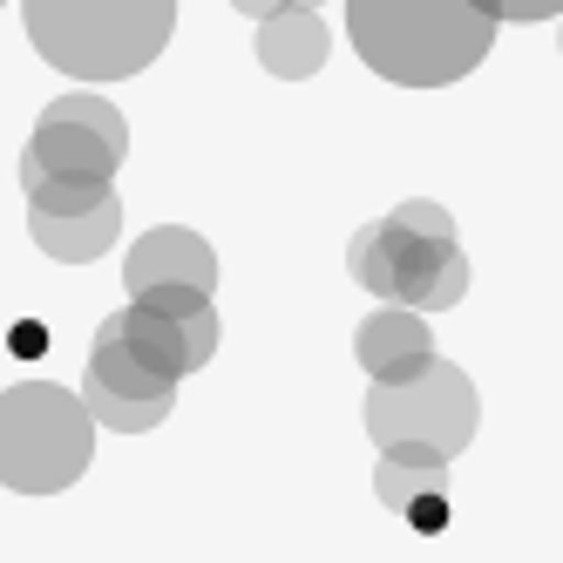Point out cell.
I'll use <instances>...</instances> for the list:
<instances>
[{"mask_svg": "<svg viewBox=\"0 0 563 563\" xmlns=\"http://www.w3.org/2000/svg\"><path fill=\"white\" fill-rule=\"evenodd\" d=\"M346 34L394 89H449L496 48V21L468 0H346Z\"/></svg>", "mask_w": 563, "mask_h": 563, "instance_id": "cell-1", "label": "cell"}, {"mask_svg": "<svg viewBox=\"0 0 563 563\" xmlns=\"http://www.w3.org/2000/svg\"><path fill=\"white\" fill-rule=\"evenodd\" d=\"M27 42L68 82H130L177 34V0H21Z\"/></svg>", "mask_w": 563, "mask_h": 563, "instance_id": "cell-2", "label": "cell"}, {"mask_svg": "<svg viewBox=\"0 0 563 563\" xmlns=\"http://www.w3.org/2000/svg\"><path fill=\"white\" fill-rule=\"evenodd\" d=\"M346 265L374 299L408 306L421 319L462 306V292H468V258L455 245V218L441 205H428V197H408V205H394L387 218L360 224Z\"/></svg>", "mask_w": 563, "mask_h": 563, "instance_id": "cell-3", "label": "cell"}, {"mask_svg": "<svg viewBox=\"0 0 563 563\" xmlns=\"http://www.w3.org/2000/svg\"><path fill=\"white\" fill-rule=\"evenodd\" d=\"M96 455V421L82 394L62 380H21L0 394V489L14 496H55L75 489Z\"/></svg>", "mask_w": 563, "mask_h": 563, "instance_id": "cell-4", "label": "cell"}, {"mask_svg": "<svg viewBox=\"0 0 563 563\" xmlns=\"http://www.w3.org/2000/svg\"><path fill=\"white\" fill-rule=\"evenodd\" d=\"M130 156V123L123 109L102 102L96 89H68L34 115V136L21 150V190L48 184H115Z\"/></svg>", "mask_w": 563, "mask_h": 563, "instance_id": "cell-5", "label": "cell"}, {"mask_svg": "<svg viewBox=\"0 0 563 563\" xmlns=\"http://www.w3.org/2000/svg\"><path fill=\"white\" fill-rule=\"evenodd\" d=\"M482 421V394L455 360H434V367L408 387H367V434L374 449H428L441 462H455Z\"/></svg>", "mask_w": 563, "mask_h": 563, "instance_id": "cell-6", "label": "cell"}, {"mask_svg": "<svg viewBox=\"0 0 563 563\" xmlns=\"http://www.w3.org/2000/svg\"><path fill=\"white\" fill-rule=\"evenodd\" d=\"M96 333L115 340L143 374L170 380V387H177L184 374H197V367H211V360H218V340H224L218 306L190 312V319H170V312H156V306H143V299H130L123 312H109Z\"/></svg>", "mask_w": 563, "mask_h": 563, "instance_id": "cell-7", "label": "cell"}, {"mask_svg": "<svg viewBox=\"0 0 563 563\" xmlns=\"http://www.w3.org/2000/svg\"><path fill=\"white\" fill-rule=\"evenodd\" d=\"M123 286H130V299H150V292H205L211 299L218 292V252L190 224H156L123 252Z\"/></svg>", "mask_w": 563, "mask_h": 563, "instance_id": "cell-8", "label": "cell"}, {"mask_svg": "<svg viewBox=\"0 0 563 563\" xmlns=\"http://www.w3.org/2000/svg\"><path fill=\"white\" fill-rule=\"evenodd\" d=\"M353 360L367 367V387H408L434 367V333H428V319L408 312V306H380L360 319V333H353Z\"/></svg>", "mask_w": 563, "mask_h": 563, "instance_id": "cell-9", "label": "cell"}, {"mask_svg": "<svg viewBox=\"0 0 563 563\" xmlns=\"http://www.w3.org/2000/svg\"><path fill=\"white\" fill-rule=\"evenodd\" d=\"M252 48H258V62L278 75V82H306V75H319V68H327V55H333V27H327V14H306V8H292V14H272V21H258Z\"/></svg>", "mask_w": 563, "mask_h": 563, "instance_id": "cell-10", "label": "cell"}, {"mask_svg": "<svg viewBox=\"0 0 563 563\" xmlns=\"http://www.w3.org/2000/svg\"><path fill=\"white\" fill-rule=\"evenodd\" d=\"M27 238L62 265H89L102 258L115 238H123V197H102L96 211H75V218H48V211H27Z\"/></svg>", "mask_w": 563, "mask_h": 563, "instance_id": "cell-11", "label": "cell"}, {"mask_svg": "<svg viewBox=\"0 0 563 563\" xmlns=\"http://www.w3.org/2000/svg\"><path fill=\"white\" fill-rule=\"evenodd\" d=\"M374 496L394 509V516H408L434 496H449V462L428 455V449H387L380 468H374Z\"/></svg>", "mask_w": 563, "mask_h": 563, "instance_id": "cell-12", "label": "cell"}, {"mask_svg": "<svg viewBox=\"0 0 563 563\" xmlns=\"http://www.w3.org/2000/svg\"><path fill=\"white\" fill-rule=\"evenodd\" d=\"M82 394L136 400V408H177V387H170V380H156V374H143L136 360L115 346V340H102V333H96V346H89V380H82Z\"/></svg>", "mask_w": 563, "mask_h": 563, "instance_id": "cell-13", "label": "cell"}, {"mask_svg": "<svg viewBox=\"0 0 563 563\" xmlns=\"http://www.w3.org/2000/svg\"><path fill=\"white\" fill-rule=\"evenodd\" d=\"M503 21H563V0H503Z\"/></svg>", "mask_w": 563, "mask_h": 563, "instance_id": "cell-14", "label": "cell"}, {"mask_svg": "<svg viewBox=\"0 0 563 563\" xmlns=\"http://www.w3.org/2000/svg\"><path fill=\"white\" fill-rule=\"evenodd\" d=\"M408 522L421 537H434V530H449V496H434V503H421V509H408Z\"/></svg>", "mask_w": 563, "mask_h": 563, "instance_id": "cell-15", "label": "cell"}, {"mask_svg": "<svg viewBox=\"0 0 563 563\" xmlns=\"http://www.w3.org/2000/svg\"><path fill=\"white\" fill-rule=\"evenodd\" d=\"M231 8L245 14V21H272V14H292L299 0H231Z\"/></svg>", "mask_w": 563, "mask_h": 563, "instance_id": "cell-16", "label": "cell"}, {"mask_svg": "<svg viewBox=\"0 0 563 563\" xmlns=\"http://www.w3.org/2000/svg\"><path fill=\"white\" fill-rule=\"evenodd\" d=\"M468 8H475L482 21H496V27H503V0H468Z\"/></svg>", "mask_w": 563, "mask_h": 563, "instance_id": "cell-17", "label": "cell"}, {"mask_svg": "<svg viewBox=\"0 0 563 563\" xmlns=\"http://www.w3.org/2000/svg\"><path fill=\"white\" fill-rule=\"evenodd\" d=\"M299 8H306V14H319V8H327V0H299Z\"/></svg>", "mask_w": 563, "mask_h": 563, "instance_id": "cell-18", "label": "cell"}, {"mask_svg": "<svg viewBox=\"0 0 563 563\" xmlns=\"http://www.w3.org/2000/svg\"><path fill=\"white\" fill-rule=\"evenodd\" d=\"M556 48H563V27H556Z\"/></svg>", "mask_w": 563, "mask_h": 563, "instance_id": "cell-19", "label": "cell"}]
</instances>
